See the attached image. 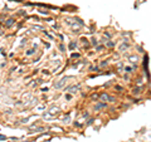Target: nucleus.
Returning <instances> with one entry per match:
<instances>
[{"mask_svg": "<svg viewBox=\"0 0 151 142\" xmlns=\"http://www.w3.org/2000/svg\"><path fill=\"white\" fill-rule=\"evenodd\" d=\"M107 106H106V103H98V105L96 106V111L97 110H100V108H106Z\"/></svg>", "mask_w": 151, "mask_h": 142, "instance_id": "423d86ee", "label": "nucleus"}, {"mask_svg": "<svg viewBox=\"0 0 151 142\" xmlns=\"http://www.w3.org/2000/svg\"><path fill=\"white\" fill-rule=\"evenodd\" d=\"M27 54H28V55H30V54H33V49H30V50H29V52H28V53H27Z\"/></svg>", "mask_w": 151, "mask_h": 142, "instance_id": "ddd939ff", "label": "nucleus"}, {"mask_svg": "<svg viewBox=\"0 0 151 142\" xmlns=\"http://www.w3.org/2000/svg\"><path fill=\"white\" fill-rule=\"evenodd\" d=\"M132 69H134V67H125V72L131 73V72H132Z\"/></svg>", "mask_w": 151, "mask_h": 142, "instance_id": "0eeeda50", "label": "nucleus"}, {"mask_svg": "<svg viewBox=\"0 0 151 142\" xmlns=\"http://www.w3.org/2000/svg\"><path fill=\"white\" fill-rule=\"evenodd\" d=\"M130 60H131V62H132V63L137 62V57H135V55H134V57H130Z\"/></svg>", "mask_w": 151, "mask_h": 142, "instance_id": "6e6552de", "label": "nucleus"}, {"mask_svg": "<svg viewBox=\"0 0 151 142\" xmlns=\"http://www.w3.org/2000/svg\"><path fill=\"white\" fill-rule=\"evenodd\" d=\"M57 113H59V108L58 107H52L49 110V116H54Z\"/></svg>", "mask_w": 151, "mask_h": 142, "instance_id": "20e7f679", "label": "nucleus"}, {"mask_svg": "<svg viewBox=\"0 0 151 142\" xmlns=\"http://www.w3.org/2000/svg\"><path fill=\"white\" fill-rule=\"evenodd\" d=\"M97 98H98L97 94H93V96H92V99H97Z\"/></svg>", "mask_w": 151, "mask_h": 142, "instance_id": "f8f14e48", "label": "nucleus"}, {"mask_svg": "<svg viewBox=\"0 0 151 142\" xmlns=\"http://www.w3.org/2000/svg\"><path fill=\"white\" fill-rule=\"evenodd\" d=\"M13 23H14V19H13V18L8 19V22L5 23V27H6V28H10V27L13 25Z\"/></svg>", "mask_w": 151, "mask_h": 142, "instance_id": "39448f33", "label": "nucleus"}, {"mask_svg": "<svg viewBox=\"0 0 151 142\" xmlns=\"http://www.w3.org/2000/svg\"><path fill=\"white\" fill-rule=\"evenodd\" d=\"M81 88V84H76V86H70L65 89V92H69V93H77L78 89Z\"/></svg>", "mask_w": 151, "mask_h": 142, "instance_id": "7ed1b4c3", "label": "nucleus"}, {"mask_svg": "<svg viewBox=\"0 0 151 142\" xmlns=\"http://www.w3.org/2000/svg\"><path fill=\"white\" fill-rule=\"evenodd\" d=\"M74 45H76L74 43H70V45H69V49H73V48H74Z\"/></svg>", "mask_w": 151, "mask_h": 142, "instance_id": "9b49d317", "label": "nucleus"}, {"mask_svg": "<svg viewBox=\"0 0 151 142\" xmlns=\"http://www.w3.org/2000/svg\"><path fill=\"white\" fill-rule=\"evenodd\" d=\"M69 79V77H63V78H60L58 82H55L54 83V88L55 89H60V88H63V86L65 83H67V80Z\"/></svg>", "mask_w": 151, "mask_h": 142, "instance_id": "f257e3e1", "label": "nucleus"}, {"mask_svg": "<svg viewBox=\"0 0 151 142\" xmlns=\"http://www.w3.org/2000/svg\"><path fill=\"white\" fill-rule=\"evenodd\" d=\"M44 106H40V107H38V111H39V112H42V110H44Z\"/></svg>", "mask_w": 151, "mask_h": 142, "instance_id": "9d476101", "label": "nucleus"}, {"mask_svg": "<svg viewBox=\"0 0 151 142\" xmlns=\"http://www.w3.org/2000/svg\"><path fill=\"white\" fill-rule=\"evenodd\" d=\"M63 122H64V123H68V122H69V116H67V117H64V120H63Z\"/></svg>", "mask_w": 151, "mask_h": 142, "instance_id": "1a4fd4ad", "label": "nucleus"}, {"mask_svg": "<svg viewBox=\"0 0 151 142\" xmlns=\"http://www.w3.org/2000/svg\"><path fill=\"white\" fill-rule=\"evenodd\" d=\"M100 99H101V101H105V102H113V101H115V98L111 97V96H108L107 93H102L100 96Z\"/></svg>", "mask_w": 151, "mask_h": 142, "instance_id": "f03ea898", "label": "nucleus"}]
</instances>
